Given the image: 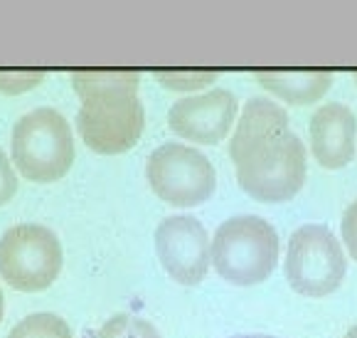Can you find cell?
Returning a JSON list of instances; mask_svg holds the SVG:
<instances>
[{"label":"cell","mask_w":357,"mask_h":338,"mask_svg":"<svg viewBox=\"0 0 357 338\" xmlns=\"http://www.w3.org/2000/svg\"><path fill=\"white\" fill-rule=\"evenodd\" d=\"M239 188L259 203H289L305 183V146L271 99H249L229 141Z\"/></svg>","instance_id":"obj_1"},{"label":"cell","mask_w":357,"mask_h":338,"mask_svg":"<svg viewBox=\"0 0 357 338\" xmlns=\"http://www.w3.org/2000/svg\"><path fill=\"white\" fill-rule=\"evenodd\" d=\"M279 233L257 215L229 217L210 240V265L234 286L266 281L279 265Z\"/></svg>","instance_id":"obj_2"},{"label":"cell","mask_w":357,"mask_h":338,"mask_svg":"<svg viewBox=\"0 0 357 338\" xmlns=\"http://www.w3.org/2000/svg\"><path fill=\"white\" fill-rule=\"evenodd\" d=\"M10 161L32 183L62 180L74 163V136L67 119L52 106L22 114L13 126Z\"/></svg>","instance_id":"obj_3"},{"label":"cell","mask_w":357,"mask_h":338,"mask_svg":"<svg viewBox=\"0 0 357 338\" xmlns=\"http://www.w3.org/2000/svg\"><path fill=\"white\" fill-rule=\"evenodd\" d=\"M64 265L59 237L45 225L20 222L0 237V277L15 291H43L54 284Z\"/></svg>","instance_id":"obj_4"},{"label":"cell","mask_w":357,"mask_h":338,"mask_svg":"<svg viewBox=\"0 0 357 338\" xmlns=\"http://www.w3.org/2000/svg\"><path fill=\"white\" fill-rule=\"evenodd\" d=\"M151 191L173 207H197L215 196L217 173L200 148L163 143L146 161Z\"/></svg>","instance_id":"obj_5"},{"label":"cell","mask_w":357,"mask_h":338,"mask_svg":"<svg viewBox=\"0 0 357 338\" xmlns=\"http://www.w3.org/2000/svg\"><path fill=\"white\" fill-rule=\"evenodd\" d=\"M146 109L138 91H109L82 99L77 111V131L86 148L101 156L126 154L141 141Z\"/></svg>","instance_id":"obj_6"},{"label":"cell","mask_w":357,"mask_h":338,"mask_svg":"<svg viewBox=\"0 0 357 338\" xmlns=\"http://www.w3.org/2000/svg\"><path fill=\"white\" fill-rule=\"evenodd\" d=\"M284 270L291 289L303 296L321 299L342 284L347 259L331 228L303 225L291 235Z\"/></svg>","instance_id":"obj_7"},{"label":"cell","mask_w":357,"mask_h":338,"mask_svg":"<svg viewBox=\"0 0 357 338\" xmlns=\"http://www.w3.org/2000/svg\"><path fill=\"white\" fill-rule=\"evenodd\" d=\"M155 254L170 279L197 286L210 270V235L190 215L165 217L155 228Z\"/></svg>","instance_id":"obj_8"},{"label":"cell","mask_w":357,"mask_h":338,"mask_svg":"<svg viewBox=\"0 0 357 338\" xmlns=\"http://www.w3.org/2000/svg\"><path fill=\"white\" fill-rule=\"evenodd\" d=\"M236 111L239 104L229 89H210L175 101L168 111V126L183 141L215 146L225 141L234 126Z\"/></svg>","instance_id":"obj_9"},{"label":"cell","mask_w":357,"mask_h":338,"mask_svg":"<svg viewBox=\"0 0 357 338\" xmlns=\"http://www.w3.org/2000/svg\"><path fill=\"white\" fill-rule=\"evenodd\" d=\"M355 131L357 119L350 106L328 101L315 109L308 126L313 159L328 170L345 168L355 156Z\"/></svg>","instance_id":"obj_10"},{"label":"cell","mask_w":357,"mask_h":338,"mask_svg":"<svg viewBox=\"0 0 357 338\" xmlns=\"http://www.w3.org/2000/svg\"><path fill=\"white\" fill-rule=\"evenodd\" d=\"M254 80L291 106H308L323 99L333 87L328 69H257Z\"/></svg>","instance_id":"obj_11"},{"label":"cell","mask_w":357,"mask_h":338,"mask_svg":"<svg viewBox=\"0 0 357 338\" xmlns=\"http://www.w3.org/2000/svg\"><path fill=\"white\" fill-rule=\"evenodd\" d=\"M72 87L82 99L109 91H138L141 72L136 69H74L69 74Z\"/></svg>","instance_id":"obj_12"},{"label":"cell","mask_w":357,"mask_h":338,"mask_svg":"<svg viewBox=\"0 0 357 338\" xmlns=\"http://www.w3.org/2000/svg\"><path fill=\"white\" fill-rule=\"evenodd\" d=\"M8 338H72L69 323L62 316L50 311L30 314L13 326Z\"/></svg>","instance_id":"obj_13"},{"label":"cell","mask_w":357,"mask_h":338,"mask_svg":"<svg viewBox=\"0 0 357 338\" xmlns=\"http://www.w3.org/2000/svg\"><path fill=\"white\" fill-rule=\"evenodd\" d=\"M220 77L217 69H153V80L170 91H197Z\"/></svg>","instance_id":"obj_14"},{"label":"cell","mask_w":357,"mask_h":338,"mask_svg":"<svg viewBox=\"0 0 357 338\" xmlns=\"http://www.w3.org/2000/svg\"><path fill=\"white\" fill-rule=\"evenodd\" d=\"M94 338H160L151 321L133 314H116L96 331Z\"/></svg>","instance_id":"obj_15"},{"label":"cell","mask_w":357,"mask_h":338,"mask_svg":"<svg viewBox=\"0 0 357 338\" xmlns=\"http://www.w3.org/2000/svg\"><path fill=\"white\" fill-rule=\"evenodd\" d=\"M47 77L45 69H0V91L3 94H25L40 87Z\"/></svg>","instance_id":"obj_16"},{"label":"cell","mask_w":357,"mask_h":338,"mask_svg":"<svg viewBox=\"0 0 357 338\" xmlns=\"http://www.w3.org/2000/svg\"><path fill=\"white\" fill-rule=\"evenodd\" d=\"M15 193H17V175L13 170V161L0 148V205H8L15 198Z\"/></svg>","instance_id":"obj_17"},{"label":"cell","mask_w":357,"mask_h":338,"mask_svg":"<svg viewBox=\"0 0 357 338\" xmlns=\"http://www.w3.org/2000/svg\"><path fill=\"white\" fill-rule=\"evenodd\" d=\"M340 233H342V242H345L350 257L357 262V200H352L345 207L340 220Z\"/></svg>","instance_id":"obj_18"},{"label":"cell","mask_w":357,"mask_h":338,"mask_svg":"<svg viewBox=\"0 0 357 338\" xmlns=\"http://www.w3.org/2000/svg\"><path fill=\"white\" fill-rule=\"evenodd\" d=\"M6 316V296H3V289H0V321Z\"/></svg>","instance_id":"obj_19"},{"label":"cell","mask_w":357,"mask_h":338,"mask_svg":"<svg viewBox=\"0 0 357 338\" xmlns=\"http://www.w3.org/2000/svg\"><path fill=\"white\" fill-rule=\"evenodd\" d=\"M345 338H357V326H355V328H350V331L345 333Z\"/></svg>","instance_id":"obj_20"},{"label":"cell","mask_w":357,"mask_h":338,"mask_svg":"<svg viewBox=\"0 0 357 338\" xmlns=\"http://www.w3.org/2000/svg\"><path fill=\"white\" fill-rule=\"evenodd\" d=\"M234 338H276V336H234Z\"/></svg>","instance_id":"obj_21"},{"label":"cell","mask_w":357,"mask_h":338,"mask_svg":"<svg viewBox=\"0 0 357 338\" xmlns=\"http://www.w3.org/2000/svg\"><path fill=\"white\" fill-rule=\"evenodd\" d=\"M355 82H357V72H355Z\"/></svg>","instance_id":"obj_22"}]
</instances>
